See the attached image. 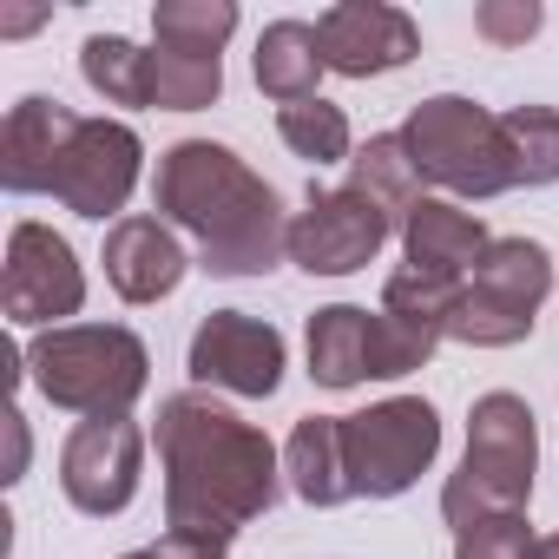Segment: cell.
<instances>
[{"instance_id":"obj_1","label":"cell","mask_w":559,"mask_h":559,"mask_svg":"<svg viewBox=\"0 0 559 559\" xmlns=\"http://www.w3.org/2000/svg\"><path fill=\"white\" fill-rule=\"evenodd\" d=\"M158 461H165V533L224 546L243 520L276 507L284 461L270 435L243 415L217 408L211 395H165L158 402Z\"/></svg>"},{"instance_id":"obj_2","label":"cell","mask_w":559,"mask_h":559,"mask_svg":"<svg viewBox=\"0 0 559 559\" xmlns=\"http://www.w3.org/2000/svg\"><path fill=\"white\" fill-rule=\"evenodd\" d=\"M152 198L178 230L198 237V263L211 276H263L276 257H290L284 198L217 139H178L158 152Z\"/></svg>"},{"instance_id":"obj_3","label":"cell","mask_w":559,"mask_h":559,"mask_svg":"<svg viewBox=\"0 0 559 559\" xmlns=\"http://www.w3.org/2000/svg\"><path fill=\"white\" fill-rule=\"evenodd\" d=\"M21 362H27L34 389L53 408L86 415V421L132 415V402L152 382L145 343L132 330H119V323H60V330H40Z\"/></svg>"},{"instance_id":"obj_4","label":"cell","mask_w":559,"mask_h":559,"mask_svg":"<svg viewBox=\"0 0 559 559\" xmlns=\"http://www.w3.org/2000/svg\"><path fill=\"white\" fill-rule=\"evenodd\" d=\"M533 474H539L533 408L520 395H507V389L480 395L474 415H467V461L441 487L448 526H467V520H487V513H526Z\"/></svg>"},{"instance_id":"obj_5","label":"cell","mask_w":559,"mask_h":559,"mask_svg":"<svg viewBox=\"0 0 559 559\" xmlns=\"http://www.w3.org/2000/svg\"><path fill=\"white\" fill-rule=\"evenodd\" d=\"M402 145L415 158V171L454 198H500L513 191V158H507V132L500 112H487L480 99L441 93L421 99L402 126Z\"/></svg>"},{"instance_id":"obj_6","label":"cell","mask_w":559,"mask_h":559,"mask_svg":"<svg viewBox=\"0 0 559 559\" xmlns=\"http://www.w3.org/2000/svg\"><path fill=\"white\" fill-rule=\"evenodd\" d=\"M546 290H552L546 243H533V237H493L487 257L467 270L448 336L467 343V349H513V343L533 336Z\"/></svg>"},{"instance_id":"obj_7","label":"cell","mask_w":559,"mask_h":559,"mask_svg":"<svg viewBox=\"0 0 559 559\" xmlns=\"http://www.w3.org/2000/svg\"><path fill=\"white\" fill-rule=\"evenodd\" d=\"M441 454V415L421 395H389L362 415H343V461L356 500H395L408 493Z\"/></svg>"},{"instance_id":"obj_8","label":"cell","mask_w":559,"mask_h":559,"mask_svg":"<svg viewBox=\"0 0 559 559\" xmlns=\"http://www.w3.org/2000/svg\"><path fill=\"white\" fill-rule=\"evenodd\" d=\"M86 304V270L73 243L53 224H14L8 270H0V310L14 330H60V317H80Z\"/></svg>"},{"instance_id":"obj_9","label":"cell","mask_w":559,"mask_h":559,"mask_svg":"<svg viewBox=\"0 0 559 559\" xmlns=\"http://www.w3.org/2000/svg\"><path fill=\"white\" fill-rule=\"evenodd\" d=\"M185 369L204 389L263 402V395L284 389V330L263 323V317H250V310H211L198 323V336H191Z\"/></svg>"},{"instance_id":"obj_10","label":"cell","mask_w":559,"mask_h":559,"mask_svg":"<svg viewBox=\"0 0 559 559\" xmlns=\"http://www.w3.org/2000/svg\"><path fill=\"white\" fill-rule=\"evenodd\" d=\"M139 474H145V435H139L132 415L80 421L60 448V493L93 520L126 513L132 493H139Z\"/></svg>"},{"instance_id":"obj_11","label":"cell","mask_w":559,"mask_h":559,"mask_svg":"<svg viewBox=\"0 0 559 559\" xmlns=\"http://www.w3.org/2000/svg\"><path fill=\"white\" fill-rule=\"evenodd\" d=\"M461 284L454 276H421V270H395L382 284V310H376V382H395L408 369H421L454 323Z\"/></svg>"},{"instance_id":"obj_12","label":"cell","mask_w":559,"mask_h":559,"mask_svg":"<svg viewBox=\"0 0 559 559\" xmlns=\"http://www.w3.org/2000/svg\"><path fill=\"white\" fill-rule=\"evenodd\" d=\"M139 158H145V145H139V132L126 119H80V132H73V145L60 158L53 198L73 217L106 224V217L126 211V198L139 185Z\"/></svg>"},{"instance_id":"obj_13","label":"cell","mask_w":559,"mask_h":559,"mask_svg":"<svg viewBox=\"0 0 559 559\" xmlns=\"http://www.w3.org/2000/svg\"><path fill=\"white\" fill-rule=\"evenodd\" d=\"M389 217L362 198V191H310V204L290 217V263L310 276H349L362 263L382 257L389 243Z\"/></svg>"},{"instance_id":"obj_14","label":"cell","mask_w":559,"mask_h":559,"mask_svg":"<svg viewBox=\"0 0 559 559\" xmlns=\"http://www.w3.org/2000/svg\"><path fill=\"white\" fill-rule=\"evenodd\" d=\"M317 40H323V67L343 80H376L421 53V27L389 0H336L317 21Z\"/></svg>"},{"instance_id":"obj_15","label":"cell","mask_w":559,"mask_h":559,"mask_svg":"<svg viewBox=\"0 0 559 559\" xmlns=\"http://www.w3.org/2000/svg\"><path fill=\"white\" fill-rule=\"evenodd\" d=\"M73 132H80V112H73V106L27 93V99L8 112V126H0V185H8L14 198H40V191H53Z\"/></svg>"},{"instance_id":"obj_16","label":"cell","mask_w":559,"mask_h":559,"mask_svg":"<svg viewBox=\"0 0 559 559\" xmlns=\"http://www.w3.org/2000/svg\"><path fill=\"white\" fill-rule=\"evenodd\" d=\"M106 284L126 304H158L185 284V243L158 224V217H119L106 230Z\"/></svg>"},{"instance_id":"obj_17","label":"cell","mask_w":559,"mask_h":559,"mask_svg":"<svg viewBox=\"0 0 559 559\" xmlns=\"http://www.w3.org/2000/svg\"><path fill=\"white\" fill-rule=\"evenodd\" d=\"M487 224L474 211H461L454 198H421L408 217H402V250H408V270L421 276H454L467 284V270L487 257Z\"/></svg>"},{"instance_id":"obj_18","label":"cell","mask_w":559,"mask_h":559,"mask_svg":"<svg viewBox=\"0 0 559 559\" xmlns=\"http://www.w3.org/2000/svg\"><path fill=\"white\" fill-rule=\"evenodd\" d=\"M284 480L310 507H343L356 500L349 461H343V415H304L284 441Z\"/></svg>"},{"instance_id":"obj_19","label":"cell","mask_w":559,"mask_h":559,"mask_svg":"<svg viewBox=\"0 0 559 559\" xmlns=\"http://www.w3.org/2000/svg\"><path fill=\"white\" fill-rule=\"evenodd\" d=\"M250 73H257V86H263L276 106H304V99H317V80L330 73V67H323L317 27H310V21H270V27L257 34Z\"/></svg>"},{"instance_id":"obj_20","label":"cell","mask_w":559,"mask_h":559,"mask_svg":"<svg viewBox=\"0 0 559 559\" xmlns=\"http://www.w3.org/2000/svg\"><path fill=\"white\" fill-rule=\"evenodd\" d=\"M304 349H310V376L323 389H356L376 376V317L356 304H330L310 317Z\"/></svg>"},{"instance_id":"obj_21","label":"cell","mask_w":559,"mask_h":559,"mask_svg":"<svg viewBox=\"0 0 559 559\" xmlns=\"http://www.w3.org/2000/svg\"><path fill=\"white\" fill-rule=\"evenodd\" d=\"M349 191H362L389 224H402V217L421 204V171H415L402 132H382V139H369V145L349 158Z\"/></svg>"},{"instance_id":"obj_22","label":"cell","mask_w":559,"mask_h":559,"mask_svg":"<svg viewBox=\"0 0 559 559\" xmlns=\"http://www.w3.org/2000/svg\"><path fill=\"white\" fill-rule=\"evenodd\" d=\"M80 73L106 106H152V53L126 34H93L80 47Z\"/></svg>"},{"instance_id":"obj_23","label":"cell","mask_w":559,"mask_h":559,"mask_svg":"<svg viewBox=\"0 0 559 559\" xmlns=\"http://www.w3.org/2000/svg\"><path fill=\"white\" fill-rule=\"evenodd\" d=\"M152 34L171 53L224 60V40L237 34V8H230V0H158V8H152Z\"/></svg>"},{"instance_id":"obj_24","label":"cell","mask_w":559,"mask_h":559,"mask_svg":"<svg viewBox=\"0 0 559 559\" xmlns=\"http://www.w3.org/2000/svg\"><path fill=\"white\" fill-rule=\"evenodd\" d=\"M513 185H559V106H513L500 112Z\"/></svg>"},{"instance_id":"obj_25","label":"cell","mask_w":559,"mask_h":559,"mask_svg":"<svg viewBox=\"0 0 559 559\" xmlns=\"http://www.w3.org/2000/svg\"><path fill=\"white\" fill-rule=\"evenodd\" d=\"M276 132H284V145H290L297 158H310V165H343V158H356L349 112L330 106L323 93L304 99V106H284V112H276Z\"/></svg>"},{"instance_id":"obj_26","label":"cell","mask_w":559,"mask_h":559,"mask_svg":"<svg viewBox=\"0 0 559 559\" xmlns=\"http://www.w3.org/2000/svg\"><path fill=\"white\" fill-rule=\"evenodd\" d=\"M217 93H224V60L171 53V47L152 53V106L158 112H204Z\"/></svg>"},{"instance_id":"obj_27","label":"cell","mask_w":559,"mask_h":559,"mask_svg":"<svg viewBox=\"0 0 559 559\" xmlns=\"http://www.w3.org/2000/svg\"><path fill=\"white\" fill-rule=\"evenodd\" d=\"M539 533L526 526V513H487L454 526V559H533Z\"/></svg>"},{"instance_id":"obj_28","label":"cell","mask_w":559,"mask_h":559,"mask_svg":"<svg viewBox=\"0 0 559 559\" xmlns=\"http://www.w3.org/2000/svg\"><path fill=\"white\" fill-rule=\"evenodd\" d=\"M539 21H546L539 0H480L474 8V34L493 47H526L539 34Z\"/></svg>"},{"instance_id":"obj_29","label":"cell","mask_w":559,"mask_h":559,"mask_svg":"<svg viewBox=\"0 0 559 559\" xmlns=\"http://www.w3.org/2000/svg\"><path fill=\"white\" fill-rule=\"evenodd\" d=\"M21 474H27V415L8 408V474L0 480H21Z\"/></svg>"},{"instance_id":"obj_30","label":"cell","mask_w":559,"mask_h":559,"mask_svg":"<svg viewBox=\"0 0 559 559\" xmlns=\"http://www.w3.org/2000/svg\"><path fill=\"white\" fill-rule=\"evenodd\" d=\"M47 21V8H21V14H0V34H34Z\"/></svg>"},{"instance_id":"obj_31","label":"cell","mask_w":559,"mask_h":559,"mask_svg":"<svg viewBox=\"0 0 559 559\" xmlns=\"http://www.w3.org/2000/svg\"><path fill=\"white\" fill-rule=\"evenodd\" d=\"M533 559H559V533H546V539L533 546Z\"/></svg>"},{"instance_id":"obj_32","label":"cell","mask_w":559,"mask_h":559,"mask_svg":"<svg viewBox=\"0 0 559 559\" xmlns=\"http://www.w3.org/2000/svg\"><path fill=\"white\" fill-rule=\"evenodd\" d=\"M126 559H171L165 546H145V552H126Z\"/></svg>"}]
</instances>
